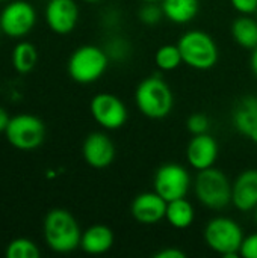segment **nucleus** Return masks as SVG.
Wrapping results in <instances>:
<instances>
[{
  "mask_svg": "<svg viewBox=\"0 0 257 258\" xmlns=\"http://www.w3.org/2000/svg\"><path fill=\"white\" fill-rule=\"evenodd\" d=\"M42 230L47 246L55 252L67 254L80 246L82 231L76 218L68 210H50L45 215Z\"/></svg>",
  "mask_w": 257,
  "mask_h": 258,
  "instance_id": "nucleus-1",
  "label": "nucleus"
},
{
  "mask_svg": "<svg viewBox=\"0 0 257 258\" xmlns=\"http://www.w3.org/2000/svg\"><path fill=\"white\" fill-rule=\"evenodd\" d=\"M135 103L138 110L145 118L164 119L174 107V95L170 85L164 79L151 76L141 80L136 86Z\"/></svg>",
  "mask_w": 257,
  "mask_h": 258,
  "instance_id": "nucleus-2",
  "label": "nucleus"
},
{
  "mask_svg": "<svg viewBox=\"0 0 257 258\" xmlns=\"http://www.w3.org/2000/svg\"><path fill=\"white\" fill-rule=\"evenodd\" d=\"M183 63L197 71L214 68L220 59V50L215 39L203 30H188L177 42Z\"/></svg>",
  "mask_w": 257,
  "mask_h": 258,
  "instance_id": "nucleus-3",
  "label": "nucleus"
},
{
  "mask_svg": "<svg viewBox=\"0 0 257 258\" xmlns=\"http://www.w3.org/2000/svg\"><path fill=\"white\" fill-rule=\"evenodd\" d=\"M203 237L209 249L224 258L239 257V249L244 240L241 225L227 216L212 218L203 231Z\"/></svg>",
  "mask_w": 257,
  "mask_h": 258,
  "instance_id": "nucleus-4",
  "label": "nucleus"
},
{
  "mask_svg": "<svg viewBox=\"0 0 257 258\" xmlns=\"http://www.w3.org/2000/svg\"><path fill=\"white\" fill-rule=\"evenodd\" d=\"M194 190L200 204L209 210L220 212L232 204V183L223 171L214 166L198 171Z\"/></svg>",
  "mask_w": 257,
  "mask_h": 258,
  "instance_id": "nucleus-5",
  "label": "nucleus"
},
{
  "mask_svg": "<svg viewBox=\"0 0 257 258\" xmlns=\"http://www.w3.org/2000/svg\"><path fill=\"white\" fill-rule=\"evenodd\" d=\"M109 60L111 57L106 50L97 45H82L76 48L68 59V74L74 82L89 85L101 79L109 67Z\"/></svg>",
  "mask_w": 257,
  "mask_h": 258,
  "instance_id": "nucleus-6",
  "label": "nucleus"
},
{
  "mask_svg": "<svg viewBox=\"0 0 257 258\" xmlns=\"http://www.w3.org/2000/svg\"><path fill=\"white\" fill-rule=\"evenodd\" d=\"M5 133L12 147L21 151H32L42 145L45 139V125L39 118L23 113L11 118Z\"/></svg>",
  "mask_w": 257,
  "mask_h": 258,
  "instance_id": "nucleus-7",
  "label": "nucleus"
},
{
  "mask_svg": "<svg viewBox=\"0 0 257 258\" xmlns=\"http://www.w3.org/2000/svg\"><path fill=\"white\" fill-rule=\"evenodd\" d=\"M94 121L106 130L121 128L129 118V112L123 100L109 92L95 94L89 103Z\"/></svg>",
  "mask_w": 257,
  "mask_h": 258,
  "instance_id": "nucleus-8",
  "label": "nucleus"
},
{
  "mask_svg": "<svg viewBox=\"0 0 257 258\" xmlns=\"http://www.w3.org/2000/svg\"><path fill=\"white\" fill-rule=\"evenodd\" d=\"M191 187V175L179 163L162 165L153 178V189L167 201L185 198Z\"/></svg>",
  "mask_w": 257,
  "mask_h": 258,
  "instance_id": "nucleus-9",
  "label": "nucleus"
},
{
  "mask_svg": "<svg viewBox=\"0 0 257 258\" xmlns=\"http://www.w3.org/2000/svg\"><path fill=\"white\" fill-rule=\"evenodd\" d=\"M36 23L35 8L24 0H15L5 6L0 14V29L11 38L27 35Z\"/></svg>",
  "mask_w": 257,
  "mask_h": 258,
  "instance_id": "nucleus-10",
  "label": "nucleus"
},
{
  "mask_svg": "<svg viewBox=\"0 0 257 258\" xmlns=\"http://www.w3.org/2000/svg\"><path fill=\"white\" fill-rule=\"evenodd\" d=\"M168 201L156 190L136 195L130 204L132 218L141 225H156L165 219Z\"/></svg>",
  "mask_w": 257,
  "mask_h": 258,
  "instance_id": "nucleus-11",
  "label": "nucleus"
},
{
  "mask_svg": "<svg viewBox=\"0 0 257 258\" xmlns=\"http://www.w3.org/2000/svg\"><path fill=\"white\" fill-rule=\"evenodd\" d=\"M45 21L58 35L71 33L79 21V6L74 0H48Z\"/></svg>",
  "mask_w": 257,
  "mask_h": 258,
  "instance_id": "nucleus-12",
  "label": "nucleus"
},
{
  "mask_svg": "<svg viewBox=\"0 0 257 258\" xmlns=\"http://www.w3.org/2000/svg\"><path fill=\"white\" fill-rule=\"evenodd\" d=\"M82 154L91 168L105 169L111 166L115 159V145L106 133L94 132L86 136L82 147Z\"/></svg>",
  "mask_w": 257,
  "mask_h": 258,
  "instance_id": "nucleus-13",
  "label": "nucleus"
},
{
  "mask_svg": "<svg viewBox=\"0 0 257 258\" xmlns=\"http://www.w3.org/2000/svg\"><path fill=\"white\" fill-rule=\"evenodd\" d=\"M218 142L209 133L192 136L186 147V160L195 171L212 168L218 159Z\"/></svg>",
  "mask_w": 257,
  "mask_h": 258,
  "instance_id": "nucleus-14",
  "label": "nucleus"
},
{
  "mask_svg": "<svg viewBox=\"0 0 257 258\" xmlns=\"http://www.w3.org/2000/svg\"><path fill=\"white\" fill-rule=\"evenodd\" d=\"M232 204L239 212H251L257 207V169L241 172L232 184Z\"/></svg>",
  "mask_w": 257,
  "mask_h": 258,
  "instance_id": "nucleus-15",
  "label": "nucleus"
},
{
  "mask_svg": "<svg viewBox=\"0 0 257 258\" xmlns=\"http://www.w3.org/2000/svg\"><path fill=\"white\" fill-rule=\"evenodd\" d=\"M232 121L238 133L257 144V97H244L235 106Z\"/></svg>",
  "mask_w": 257,
  "mask_h": 258,
  "instance_id": "nucleus-16",
  "label": "nucleus"
},
{
  "mask_svg": "<svg viewBox=\"0 0 257 258\" xmlns=\"http://www.w3.org/2000/svg\"><path fill=\"white\" fill-rule=\"evenodd\" d=\"M115 242L114 231L103 224L91 225L88 230L82 233L80 239V248L91 255H101L111 251Z\"/></svg>",
  "mask_w": 257,
  "mask_h": 258,
  "instance_id": "nucleus-17",
  "label": "nucleus"
},
{
  "mask_svg": "<svg viewBox=\"0 0 257 258\" xmlns=\"http://www.w3.org/2000/svg\"><path fill=\"white\" fill-rule=\"evenodd\" d=\"M164 17L174 24H188L198 14V0H161Z\"/></svg>",
  "mask_w": 257,
  "mask_h": 258,
  "instance_id": "nucleus-18",
  "label": "nucleus"
},
{
  "mask_svg": "<svg viewBox=\"0 0 257 258\" xmlns=\"http://www.w3.org/2000/svg\"><path fill=\"white\" fill-rule=\"evenodd\" d=\"M167 222L176 230H186L194 224L195 210L186 198L168 201L167 206Z\"/></svg>",
  "mask_w": 257,
  "mask_h": 258,
  "instance_id": "nucleus-19",
  "label": "nucleus"
},
{
  "mask_svg": "<svg viewBox=\"0 0 257 258\" xmlns=\"http://www.w3.org/2000/svg\"><path fill=\"white\" fill-rule=\"evenodd\" d=\"M235 42L244 48L253 50L257 47V21L250 15L238 17L230 27Z\"/></svg>",
  "mask_w": 257,
  "mask_h": 258,
  "instance_id": "nucleus-20",
  "label": "nucleus"
},
{
  "mask_svg": "<svg viewBox=\"0 0 257 258\" xmlns=\"http://www.w3.org/2000/svg\"><path fill=\"white\" fill-rule=\"evenodd\" d=\"M38 60V51L36 47L30 42H20L15 45L12 51V65L17 73L27 74L30 73Z\"/></svg>",
  "mask_w": 257,
  "mask_h": 258,
  "instance_id": "nucleus-21",
  "label": "nucleus"
},
{
  "mask_svg": "<svg viewBox=\"0 0 257 258\" xmlns=\"http://www.w3.org/2000/svg\"><path fill=\"white\" fill-rule=\"evenodd\" d=\"M155 63L162 71H174V70H177L183 63L179 45L177 44L176 45L165 44V45L159 47L156 50V53H155Z\"/></svg>",
  "mask_w": 257,
  "mask_h": 258,
  "instance_id": "nucleus-22",
  "label": "nucleus"
},
{
  "mask_svg": "<svg viewBox=\"0 0 257 258\" xmlns=\"http://www.w3.org/2000/svg\"><path fill=\"white\" fill-rule=\"evenodd\" d=\"M8 258H38L39 249L38 246L27 239H15L6 248Z\"/></svg>",
  "mask_w": 257,
  "mask_h": 258,
  "instance_id": "nucleus-23",
  "label": "nucleus"
},
{
  "mask_svg": "<svg viewBox=\"0 0 257 258\" xmlns=\"http://www.w3.org/2000/svg\"><path fill=\"white\" fill-rule=\"evenodd\" d=\"M164 17L162 6L158 3H144L139 9V20L145 26H156Z\"/></svg>",
  "mask_w": 257,
  "mask_h": 258,
  "instance_id": "nucleus-24",
  "label": "nucleus"
},
{
  "mask_svg": "<svg viewBox=\"0 0 257 258\" xmlns=\"http://www.w3.org/2000/svg\"><path fill=\"white\" fill-rule=\"evenodd\" d=\"M186 127H188V132L192 136H195V135H204L211 128V119L208 118V115H204L201 112H197V113H192L188 118Z\"/></svg>",
  "mask_w": 257,
  "mask_h": 258,
  "instance_id": "nucleus-25",
  "label": "nucleus"
},
{
  "mask_svg": "<svg viewBox=\"0 0 257 258\" xmlns=\"http://www.w3.org/2000/svg\"><path fill=\"white\" fill-rule=\"evenodd\" d=\"M105 50H106L108 56H109L111 59H114V60H121V59H124V57L129 54V51H130L127 41L123 39V38H115V39H112V41L109 42V45H108Z\"/></svg>",
  "mask_w": 257,
  "mask_h": 258,
  "instance_id": "nucleus-26",
  "label": "nucleus"
},
{
  "mask_svg": "<svg viewBox=\"0 0 257 258\" xmlns=\"http://www.w3.org/2000/svg\"><path fill=\"white\" fill-rule=\"evenodd\" d=\"M239 257L244 258H257V233H251L244 237Z\"/></svg>",
  "mask_w": 257,
  "mask_h": 258,
  "instance_id": "nucleus-27",
  "label": "nucleus"
},
{
  "mask_svg": "<svg viewBox=\"0 0 257 258\" xmlns=\"http://www.w3.org/2000/svg\"><path fill=\"white\" fill-rule=\"evenodd\" d=\"M230 3L241 15H253L257 12V0H230Z\"/></svg>",
  "mask_w": 257,
  "mask_h": 258,
  "instance_id": "nucleus-28",
  "label": "nucleus"
},
{
  "mask_svg": "<svg viewBox=\"0 0 257 258\" xmlns=\"http://www.w3.org/2000/svg\"><path fill=\"white\" fill-rule=\"evenodd\" d=\"M155 258H186V252L173 246V248H164L155 254Z\"/></svg>",
  "mask_w": 257,
  "mask_h": 258,
  "instance_id": "nucleus-29",
  "label": "nucleus"
},
{
  "mask_svg": "<svg viewBox=\"0 0 257 258\" xmlns=\"http://www.w3.org/2000/svg\"><path fill=\"white\" fill-rule=\"evenodd\" d=\"M9 121H11V118H9L8 112L3 107H0V132H5L6 130Z\"/></svg>",
  "mask_w": 257,
  "mask_h": 258,
  "instance_id": "nucleus-30",
  "label": "nucleus"
},
{
  "mask_svg": "<svg viewBox=\"0 0 257 258\" xmlns=\"http://www.w3.org/2000/svg\"><path fill=\"white\" fill-rule=\"evenodd\" d=\"M250 68H251L253 74L256 76V79H257V47L256 48H253V51H251V57H250Z\"/></svg>",
  "mask_w": 257,
  "mask_h": 258,
  "instance_id": "nucleus-31",
  "label": "nucleus"
},
{
  "mask_svg": "<svg viewBox=\"0 0 257 258\" xmlns=\"http://www.w3.org/2000/svg\"><path fill=\"white\" fill-rule=\"evenodd\" d=\"M144 3H158L159 0H142Z\"/></svg>",
  "mask_w": 257,
  "mask_h": 258,
  "instance_id": "nucleus-32",
  "label": "nucleus"
},
{
  "mask_svg": "<svg viewBox=\"0 0 257 258\" xmlns=\"http://www.w3.org/2000/svg\"><path fill=\"white\" fill-rule=\"evenodd\" d=\"M83 2H86V3H97V2H100V0H83Z\"/></svg>",
  "mask_w": 257,
  "mask_h": 258,
  "instance_id": "nucleus-33",
  "label": "nucleus"
},
{
  "mask_svg": "<svg viewBox=\"0 0 257 258\" xmlns=\"http://www.w3.org/2000/svg\"><path fill=\"white\" fill-rule=\"evenodd\" d=\"M254 219H256V224H257V207H256V215H254Z\"/></svg>",
  "mask_w": 257,
  "mask_h": 258,
  "instance_id": "nucleus-34",
  "label": "nucleus"
},
{
  "mask_svg": "<svg viewBox=\"0 0 257 258\" xmlns=\"http://www.w3.org/2000/svg\"><path fill=\"white\" fill-rule=\"evenodd\" d=\"M0 2H5V0H0Z\"/></svg>",
  "mask_w": 257,
  "mask_h": 258,
  "instance_id": "nucleus-35",
  "label": "nucleus"
},
{
  "mask_svg": "<svg viewBox=\"0 0 257 258\" xmlns=\"http://www.w3.org/2000/svg\"><path fill=\"white\" fill-rule=\"evenodd\" d=\"M0 32H2V29H0Z\"/></svg>",
  "mask_w": 257,
  "mask_h": 258,
  "instance_id": "nucleus-36",
  "label": "nucleus"
},
{
  "mask_svg": "<svg viewBox=\"0 0 257 258\" xmlns=\"http://www.w3.org/2000/svg\"><path fill=\"white\" fill-rule=\"evenodd\" d=\"M256 14H257V12H256Z\"/></svg>",
  "mask_w": 257,
  "mask_h": 258,
  "instance_id": "nucleus-37",
  "label": "nucleus"
}]
</instances>
